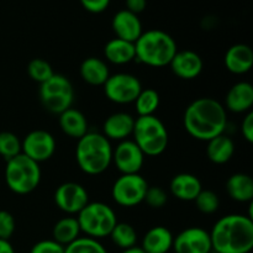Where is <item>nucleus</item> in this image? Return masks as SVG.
Returning a JSON list of instances; mask_svg holds the SVG:
<instances>
[{
	"instance_id": "nucleus-23",
	"label": "nucleus",
	"mask_w": 253,
	"mask_h": 253,
	"mask_svg": "<svg viewBox=\"0 0 253 253\" xmlns=\"http://www.w3.org/2000/svg\"><path fill=\"white\" fill-rule=\"evenodd\" d=\"M79 72H81L82 79L90 85H104L110 76L108 64L103 59L96 58V57H89L84 59L81 64Z\"/></svg>"
},
{
	"instance_id": "nucleus-25",
	"label": "nucleus",
	"mask_w": 253,
	"mask_h": 253,
	"mask_svg": "<svg viewBox=\"0 0 253 253\" xmlns=\"http://www.w3.org/2000/svg\"><path fill=\"white\" fill-rule=\"evenodd\" d=\"M104 54L109 62L114 64H126L135 59V43L115 37L104 47Z\"/></svg>"
},
{
	"instance_id": "nucleus-16",
	"label": "nucleus",
	"mask_w": 253,
	"mask_h": 253,
	"mask_svg": "<svg viewBox=\"0 0 253 253\" xmlns=\"http://www.w3.org/2000/svg\"><path fill=\"white\" fill-rule=\"evenodd\" d=\"M116 37L135 43L142 35V25L137 15L124 9L116 12L111 22Z\"/></svg>"
},
{
	"instance_id": "nucleus-41",
	"label": "nucleus",
	"mask_w": 253,
	"mask_h": 253,
	"mask_svg": "<svg viewBox=\"0 0 253 253\" xmlns=\"http://www.w3.org/2000/svg\"><path fill=\"white\" fill-rule=\"evenodd\" d=\"M121 253H146V252L143 251V250L141 249V247L135 246V247H131V249L124 250V251L121 252Z\"/></svg>"
},
{
	"instance_id": "nucleus-3",
	"label": "nucleus",
	"mask_w": 253,
	"mask_h": 253,
	"mask_svg": "<svg viewBox=\"0 0 253 253\" xmlns=\"http://www.w3.org/2000/svg\"><path fill=\"white\" fill-rule=\"evenodd\" d=\"M76 160L79 168L86 174H101L113 162V147L110 141L101 133H85L78 140Z\"/></svg>"
},
{
	"instance_id": "nucleus-35",
	"label": "nucleus",
	"mask_w": 253,
	"mask_h": 253,
	"mask_svg": "<svg viewBox=\"0 0 253 253\" xmlns=\"http://www.w3.org/2000/svg\"><path fill=\"white\" fill-rule=\"evenodd\" d=\"M15 227V219L9 211L6 210H0V239L7 240L14 235Z\"/></svg>"
},
{
	"instance_id": "nucleus-14",
	"label": "nucleus",
	"mask_w": 253,
	"mask_h": 253,
	"mask_svg": "<svg viewBox=\"0 0 253 253\" xmlns=\"http://www.w3.org/2000/svg\"><path fill=\"white\" fill-rule=\"evenodd\" d=\"M113 161L123 174H137L145 162V155L133 141L124 140L113 151Z\"/></svg>"
},
{
	"instance_id": "nucleus-27",
	"label": "nucleus",
	"mask_w": 253,
	"mask_h": 253,
	"mask_svg": "<svg viewBox=\"0 0 253 253\" xmlns=\"http://www.w3.org/2000/svg\"><path fill=\"white\" fill-rule=\"evenodd\" d=\"M81 232V227H79L77 217L66 216L54 224L53 230H52V237H53L52 240L66 247L73 241H76Z\"/></svg>"
},
{
	"instance_id": "nucleus-39",
	"label": "nucleus",
	"mask_w": 253,
	"mask_h": 253,
	"mask_svg": "<svg viewBox=\"0 0 253 253\" xmlns=\"http://www.w3.org/2000/svg\"><path fill=\"white\" fill-rule=\"evenodd\" d=\"M147 0H126V10L132 14L138 15L146 9Z\"/></svg>"
},
{
	"instance_id": "nucleus-13",
	"label": "nucleus",
	"mask_w": 253,
	"mask_h": 253,
	"mask_svg": "<svg viewBox=\"0 0 253 253\" xmlns=\"http://www.w3.org/2000/svg\"><path fill=\"white\" fill-rule=\"evenodd\" d=\"M172 249L175 253H210V234L202 227H188L173 239Z\"/></svg>"
},
{
	"instance_id": "nucleus-19",
	"label": "nucleus",
	"mask_w": 253,
	"mask_h": 253,
	"mask_svg": "<svg viewBox=\"0 0 253 253\" xmlns=\"http://www.w3.org/2000/svg\"><path fill=\"white\" fill-rule=\"evenodd\" d=\"M225 66L234 74H245L253 66V51L245 43H237L230 47L225 54Z\"/></svg>"
},
{
	"instance_id": "nucleus-34",
	"label": "nucleus",
	"mask_w": 253,
	"mask_h": 253,
	"mask_svg": "<svg viewBox=\"0 0 253 253\" xmlns=\"http://www.w3.org/2000/svg\"><path fill=\"white\" fill-rule=\"evenodd\" d=\"M167 193L161 187H148L143 202L152 209H161L167 204Z\"/></svg>"
},
{
	"instance_id": "nucleus-2",
	"label": "nucleus",
	"mask_w": 253,
	"mask_h": 253,
	"mask_svg": "<svg viewBox=\"0 0 253 253\" xmlns=\"http://www.w3.org/2000/svg\"><path fill=\"white\" fill-rule=\"evenodd\" d=\"M209 234L211 249L216 253H250L253 249V220L246 215L221 217Z\"/></svg>"
},
{
	"instance_id": "nucleus-22",
	"label": "nucleus",
	"mask_w": 253,
	"mask_h": 253,
	"mask_svg": "<svg viewBox=\"0 0 253 253\" xmlns=\"http://www.w3.org/2000/svg\"><path fill=\"white\" fill-rule=\"evenodd\" d=\"M59 127L67 136L79 140L88 133V121L83 113L74 108H69L68 110L59 114Z\"/></svg>"
},
{
	"instance_id": "nucleus-21",
	"label": "nucleus",
	"mask_w": 253,
	"mask_h": 253,
	"mask_svg": "<svg viewBox=\"0 0 253 253\" xmlns=\"http://www.w3.org/2000/svg\"><path fill=\"white\" fill-rule=\"evenodd\" d=\"M173 239L167 227L155 226L143 236L141 249L146 253H168L173 247Z\"/></svg>"
},
{
	"instance_id": "nucleus-15",
	"label": "nucleus",
	"mask_w": 253,
	"mask_h": 253,
	"mask_svg": "<svg viewBox=\"0 0 253 253\" xmlns=\"http://www.w3.org/2000/svg\"><path fill=\"white\" fill-rule=\"evenodd\" d=\"M169 66L174 76H177L178 78L192 81L200 76L204 68V62L197 52L184 49V51H177Z\"/></svg>"
},
{
	"instance_id": "nucleus-38",
	"label": "nucleus",
	"mask_w": 253,
	"mask_h": 253,
	"mask_svg": "<svg viewBox=\"0 0 253 253\" xmlns=\"http://www.w3.org/2000/svg\"><path fill=\"white\" fill-rule=\"evenodd\" d=\"M241 131L245 140H246L247 142L252 143L253 142V113L252 111H249V113L246 114V116L244 118V121H242V125H241Z\"/></svg>"
},
{
	"instance_id": "nucleus-37",
	"label": "nucleus",
	"mask_w": 253,
	"mask_h": 253,
	"mask_svg": "<svg viewBox=\"0 0 253 253\" xmlns=\"http://www.w3.org/2000/svg\"><path fill=\"white\" fill-rule=\"evenodd\" d=\"M82 6L91 14H100L108 9L110 0H79Z\"/></svg>"
},
{
	"instance_id": "nucleus-29",
	"label": "nucleus",
	"mask_w": 253,
	"mask_h": 253,
	"mask_svg": "<svg viewBox=\"0 0 253 253\" xmlns=\"http://www.w3.org/2000/svg\"><path fill=\"white\" fill-rule=\"evenodd\" d=\"M133 103L138 116H150L153 115L160 106V95L155 89L146 88L140 91Z\"/></svg>"
},
{
	"instance_id": "nucleus-6",
	"label": "nucleus",
	"mask_w": 253,
	"mask_h": 253,
	"mask_svg": "<svg viewBox=\"0 0 253 253\" xmlns=\"http://www.w3.org/2000/svg\"><path fill=\"white\" fill-rule=\"evenodd\" d=\"M41 180V169L39 163L32 161L24 153L6 161L5 182L15 194L25 195L34 192Z\"/></svg>"
},
{
	"instance_id": "nucleus-31",
	"label": "nucleus",
	"mask_w": 253,
	"mask_h": 253,
	"mask_svg": "<svg viewBox=\"0 0 253 253\" xmlns=\"http://www.w3.org/2000/svg\"><path fill=\"white\" fill-rule=\"evenodd\" d=\"M21 153V141L15 133L4 131L0 132V156L5 161L16 157Z\"/></svg>"
},
{
	"instance_id": "nucleus-20",
	"label": "nucleus",
	"mask_w": 253,
	"mask_h": 253,
	"mask_svg": "<svg viewBox=\"0 0 253 253\" xmlns=\"http://www.w3.org/2000/svg\"><path fill=\"white\" fill-rule=\"evenodd\" d=\"M169 189L177 199L183 202H194L198 194L202 192L203 187L197 175L190 173H180L170 180Z\"/></svg>"
},
{
	"instance_id": "nucleus-36",
	"label": "nucleus",
	"mask_w": 253,
	"mask_h": 253,
	"mask_svg": "<svg viewBox=\"0 0 253 253\" xmlns=\"http://www.w3.org/2000/svg\"><path fill=\"white\" fill-rule=\"evenodd\" d=\"M30 253H64V247L53 240H42L32 246Z\"/></svg>"
},
{
	"instance_id": "nucleus-7",
	"label": "nucleus",
	"mask_w": 253,
	"mask_h": 253,
	"mask_svg": "<svg viewBox=\"0 0 253 253\" xmlns=\"http://www.w3.org/2000/svg\"><path fill=\"white\" fill-rule=\"evenodd\" d=\"M78 224L81 231L91 239H104L110 235L114 226L118 224L116 214L113 208L101 202L88 203L78 212Z\"/></svg>"
},
{
	"instance_id": "nucleus-12",
	"label": "nucleus",
	"mask_w": 253,
	"mask_h": 253,
	"mask_svg": "<svg viewBox=\"0 0 253 253\" xmlns=\"http://www.w3.org/2000/svg\"><path fill=\"white\" fill-rule=\"evenodd\" d=\"M54 203L66 214H78L89 203L88 192L79 183H63L54 192Z\"/></svg>"
},
{
	"instance_id": "nucleus-40",
	"label": "nucleus",
	"mask_w": 253,
	"mask_h": 253,
	"mask_svg": "<svg viewBox=\"0 0 253 253\" xmlns=\"http://www.w3.org/2000/svg\"><path fill=\"white\" fill-rule=\"evenodd\" d=\"M0 253H15L14 247L7 240L0 239Z\"/></svg>"
},
{
	"instance_id": "nucleus-24",
	"label": "nucleus",
	"mask_w": 253,
	"mask_h": 253,
	"mask_svg": "<svg viewBox=\"0 0 253 253\" xmlns=\"http://www.w3.org/2000/svg\"><path fill=\"white\" fill-rule=\"evenodd\" d=\"M227 194L239 203H251L253 199V179L246 173H235L226 182Z\"/></svg>"
},
{
	"instance_id": "nucleus-17",
	"label": "nucleus",
	"mask_w": 253,
	"mask_h": 253,
	"mask_svg": "<svg viewBox=\"0 0 253 253\" xmlns=\"http://www.w3.org/2000/svg\"><path fill=\"white\" fill-rule=\"evenodd\" d=\"M135 119L127 113H115L104 121V136L108 140L124 141L132 135Z\"/></svg>"
},
{
	"instance_id": "nucleus-26",
	"label": "nucleus",
	"mask_w": 253,
	"mask_h": 253,
	"mask_svg": "<svg viewBox=\"0 0 253 253\" xmlns=\"http://www.w3.org/2000/svg\"><path fill=\"white\" fill-rule=\"evenodd\" d=\"M235 153V143L224 133L208 141V158L215 165H224L232 158Z\"/></svg>"
},
{
	"instance_id": "nucleus-10",
	"label": "nucleus",
	"mask_w": 253,
	"mask_h": 253,
	"mask_svg": "<svg viewBox=\"0 0 253 253\" xmlns=\"http://www.w3.org/2000/svg\"><path fill=\"white\" fill-rule=\"evenodd\" d=\"M103 86L106 98L115 104L133 103L142 90V85L137 77L128 73L109 76Z\"/></svg>"
},
{
	"instance_id": "nucleus-4",
	"label": "nucleus",
	"mask_w": 253,
	"mask_h": 253,
	"mask_svg": "<svg viewBox=\"0 0 253 253\" xmlns=\"http://www.w3.org/2000/svg\"><path fill=\"white\" fill-rule=\"evenodd\" d=\"M177 51L174 39L162 30L142 32L135 42L136 61L156 68L169 66Z\"/></svg>"
},
{
	"instance_id": "nucleus-5",
	"label": "nucleus",
	"mask_w": 253,
	"mask_h": 253,
	"mask_svg": "<svg viewBox=\"0 0 253 253\" xmlns=\"http://www.w3.org/2000/svg\"><path fill=\"white\" fill-rule=\"evenodd\" d=\"M133 142L145 156L162 155L168 146V131L155 115L138 116L133 125Z\"/></svg>"
},
{
	"instance_id": "nucleus-30",
	"label": "nucleus",
	"mask_w": 253,
	"mask_h": 253,
	"mask_svg": "<svg viewBox=\"0 0 253 253\" xmlns=\"http://www.w3.org/2000/svg\"><path fill=\"white\" fill-rule=\"evenodd\" d=\"M64 253H108L105 247L91 237H78L64 247Z\"/></svg>"
},
{
	"instance_id": "nucleus-18",
	"label": "nucleus",
	"mask_w": 253,
	"mask_h": 253,
	"mask_svg": "<svg viewBox=\"0 0 253 253\" xmlns=\"http://www.w3.org/2000/svg\"><path fill=\"white\" fill-rule=\"evenodd\" d=\"M226 108L236 114L247 113L253 105V86L249 82H240L232 85L225 99Z\"/></svg>"
},
{
	"instance_id": "nucleus-28",
	"label": "nucleus",
	"mask_w": 253,
	"mask_h": 253,
	"mask_svg": "<svg viewBox=\"0 0 253 253\" xmlns=\"http://www.w3.org/2000/svg\"><path fill=\"white\" fill-rule=\"evenodd\" d=\"M109 237L111 239L113 244L123 251L135 247L136 242H137V232L133 229L132 225L126 224V222H118L114 226Z\"/></svg>"
},
{
	"instance_id": "nucleus-8",
	"label": "nucleus",
	"mask_w": 253,
	"mask_h": 253,
	"mask_svg": "<svg viewBox=\"0 0 253 253\" xmlns=\"http://www.w3.org/2000/svg\"><path fill=\"white\" fill-rule=\"evenodd\" d=\"M40 100L47 111L62 114L72 108L74 89L71 81L62 74L54 73L48 81L40 84Z\"/></svg>"
},
{
	"instance_id": "nucleus-11",
	"label": "nucleus",
	"mask_w": 253,
	"mask_h": 253,
	"mask_svg": "<svg viewBox=\"0 0 253 253\" xmlns=\"http://www.w3.org/2000/svg\"><path fill=\"white\" fill-rule=\"evenodd\" d=\"M54 152H56V140L48 131H31L21 142V153L37 163L49 160Z\"/></svg>"
},
{
	"instance_id": "nucleus-9",
	"label": "nucleus",
	"mask_w": 253,
	"mask_h": 253,
	"mask_svg": "<svg viewBox=\"0 0 253 253\" xmlns=\"http://www.w3.org/2000/svg\"><path fill=\"white\" fill-rule=\"evenodd\" d=\"M148 184L142 175L123 174L115 180L111 195L116 204L125 208H132L145 200Z\"/></svg>"
},
{
	"instance_id": "nucleus-32",
	"label": "nucleus",
	"mask_w": 253,
	"mask_h": 253,
	"mask_svg": "<svg viewBox=\"0 0 253 253\" xmlns=\"http://www.w3.org/2000/svg\"><path fill=\"white\" fill-rule=\"evenodd\" d=\"M27 73L32 81L42 84L48 81L53 76L54 72L51 64L47 61L42 58H34L32 61H30L29 66H27Z\"/></svg>"
},
{
	"instance_id": "nucleus-33",
	"label": "nucleus",
	"mask_w": 253,
	"mask_h": 253,
	"mask_svg": "<svg viewBox=\"0 0 253 253\" xmlns=\"http://www.w3.org/2000/svg\"><path fill=\"white\" fill-rule=\"evenodd\" d=\"M194 202L198 210H199L200 212H203V214L208 215L216 212L220 207V200L216 193L208 189H202V192L198 194V197L195 198Z\"/></svg>"
},
{
	"instance_id": "nucleus-1",
	"label": "nucleus",
	"mask_w": 253,
	"mask_h": 253,
	"mask_svg": "<svg viewBox=\"0 0 253 253\" xmlns=\"http://www.w3.org/2000/svg\"><path fill=\"white\" fill-rule=\"evenodd\" d=\"M183 123L192 137L208 142L226 130V110L215 99L199 98L185 109Z\"/></svg>"
}]
</instances>
